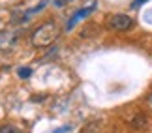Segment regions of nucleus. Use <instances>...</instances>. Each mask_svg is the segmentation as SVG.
Instances as JSON below:
<instances>
[{
  "mask_svg": "<svg viewBox=\"0 0 152 133\" xmlns=\"http://www.w3.org/2000/svg\"><path fill=\"white\" fill-rule=\"evenodd\" d=\"M100 129H102V122L100 120H92V122L85 126V129L81 133H100Z\"/></svg>",
  "mask_w": 152,
  "mask_h": 133,
  "instance_id": "obj_4",
  "label": "nucleus"
},
{
  "mask_svg": "<svg viewBox=\"0 0 152 133\" xmlns=\"http://www.w3.org/2000/svg\"><path fill=\"white\" fill-rule=\"evenodd\" d=\"M56 38H58V25L56 23H45V25H42L32 32L30 41L34 47L42 49V47H49Z\"/></svg>",
  "mask_w": 152,
  "mask_h": 133,
  "instance_id": "obj_1",
  "label": "nucleus"
},
{
  "mask_svg": "<svg viewBox=\"0 0 152 133\" xmlns=\"http://www.w3.org/2000/svg\"><path fill=\"white\" fill-rule=\"evenodd\" d=\"M17 75H19L21 79H28L32 75V69L30 68H19V69H17Z\"/></svg>",
  "mask_w": 152,
  "mask_h": 133,
  "instance_id": "obj_5",
  "label": "nucleus"
},
{
  "mask_svg": "<svg viewBox=\"0 0 152 133\" xmlns=\"http://www.w3.org/2000/svg\"><path fill=\"white\" fill-rule=\"evenodd\" d=\"M109 26L116 32H124V30H130L133 26V19L126 13H115L109 17Z\"/></svg>",
  "mask_w": 152,
  "mask_h": 133,
  "instance_id": "obj_2",
  "label": "nucleus"
},
{
  "mask_svg": "<svg viewBox=\"0 0 152 133\" xmlns=\"http://www.w3.org/2000/svg\"><path fill=\"white\" fill-rule=\"evenodd\" d=\"M143 2H147V0H133V4H132V6H133V8H139V6H141Z\"/></svg>",
  "mask_w": 152,
  "mask_h": 133,
  "instance_id": "obj_7",
  "label": "nucleus"
},
{
  "mask_svg": "<svg viewBox=\"0 0 152 133\" xmlns=\"http://www.w3.org/2000/svg\"><path fill=\"white\" fill-rule=\"evenodd\" d=\"M0 133H21V131L17 129L13 124H6V126H2V128H0Z\"/></svg>",
  "mask_w": 152,
  "mask_h": 133,
  "instance_id": "obj_6",
  "label": "nucleus"
},
{
  "mask_svg": "<svg viewBox=\"0 0 152 133\" xmlns=\"http://www.w3.org/2000/svg\"><path fill=\"white\" fill-rule=\"evenodd\" d=\"M96 9V4L92 2V4H88V6H85V8H81V9H77L75 11V13L72 15V19L68 21V25H66V30H73L75 28V25H77V23H81L85 19V17H88L92 11Z\"/></svg>",
  "mask_w": 152,
  "mask_h": 133,
  "instance_id": "obj_3",
  "label": "nucleus"
}]
</instances>
